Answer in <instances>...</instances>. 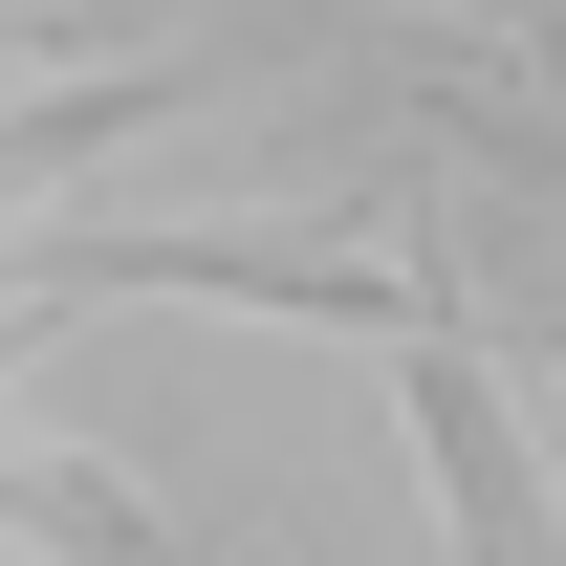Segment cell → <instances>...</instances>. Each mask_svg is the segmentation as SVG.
I'll return each instance as SVG.
<instances>
[{"label": "cell", "instance_id": "3957f363", "mask_svg": "<svg viewBox=\"0 0 566 566\" xmlns=\"http://www.w3.org/2000/svg\"><path fill=\"white\" fill-rule=\"evenodd\" d=\"M458 22H501V44H566V0H458Z\"/></svg>", "mask_w": 566, "mask_h": 566}, {"label": "cell", "instance_id": "7a4b0ae2", "mask_svg": "<svg viewBox=\"0 0 566 566\" xmlns=\"http://www.w3.org/2000/svg\"><path fill=\"white\" fill-rule=\"evenodd\" d=\"M415 458H436V501H458V566H545L523 545V415H501V370L436 327L415 349Z\"/></svg>", "mask_w": 566, "mask_h": 566}, {"label": "cell", "instance_id": "6da1fadb", "mask_svg": "<svg viewBox=\"0 0 566 566\" xmlns=\"http://www.w3.org/2000/svg\"><path fill=\"white\" fill-rule=\"evenodd\" d=\"M44 283H175V305H283V327H370V349H436L458 305L392 262H327V240H44Z\"/></svg>", "mask_w": 566, "mask_h": 566}, {"label": "cell", "instance_id": "277c9868", "mask_svg": "<svg viewBox=\"0 0 566 566\" xmlns=\"http://www.w3.org/2000/svg\"><path fill=\"white\" fill-rule=\"evenodd\" d=\"M523 370H566V327H545V349H523Z\"/></svg>", "mask_w": 566, "mask_h": 566}]
</instances>
